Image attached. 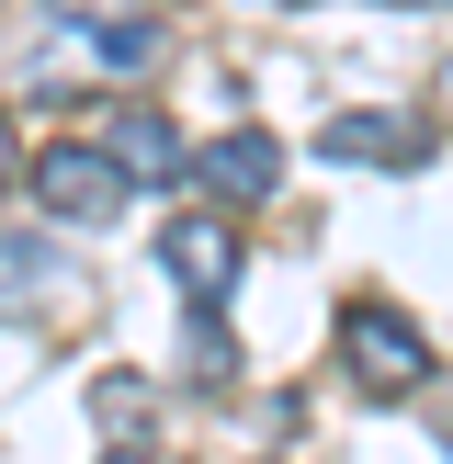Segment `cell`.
Listing matches in <instances>:
<instances>
[{
    "label": "cell",
    "instance_id": "1",
    "mask_svg": "<svg viewBox=\"0 0 453 464\" xmlns=\"http://www.w3.org/2000/svg\"><path fill=\"white\" fill-rule=\"evenodd\" d=\"M125 181H136V170H125L113 148H45L34 170H23V193H34V204H45L57 227H113Z\"/></svg>",
    "mask_w": 453,
    "mask_h": 464
},
{
    "label": "cell",
    "instance_id": "2",
    "mask_svg": "<svg viewBox=\"0 0 453 464\" xmlns=\"http://www.w3.org/2000/svg\"><path fill=\"white\" fill-rule=\"evenodd\" d=\"M340 362H352V385H374V397H408V385H430V352L419 329H408L397 306H340Z\"/></svg>",
    "mask_w": 453,
    "mask_h": 464
},
{
    "label": "cell",
    "instance_id": "3",
    "mask_svg": "<svg viewBox=\"0 0 453 464\" xmlns=\"http://www.w3.org/2000/svg\"><path fill=\"white\" fill-rule=\"evenodd\" d=\"M159 272H170L193 306H226V284H238V227L226 216H170L159 227Z\"/></svg>",
    "mask_w": 453,
    "mask_h": 464
},
{
    "label": "cell",
    "instance_id": "4",
    "mask_svg": "<svg viewBox=\"0 0 453 464\" xmlns=\"http://www.w3.org/2000/svg\"><path fill=\"white\" fill-rule=\"evenodd\" d=\"M193 170H204V193H226V204H272V193H284V148H272L261 125H226Z\"/></svg>",
    "mask_w": 453,
    "mask_h": 464
},
{
    "label": "cell",
    "instance_id": "5",
    "mask_svg": "<svg viewBox=\"0 0 453 464\" xmlns=\"http://www.w3.org/2000/svg\"><path fill=\"white\" fill-rule=\"evenodd\" d=\"M317 159H385V170H419V159H430V125H408V113H329V125H317Z\"/></svg>",
    "mask_w": 453,
    "mask_h": 464
},
{
    "label": "cell",
    "instance_id": "6",
    "mask_svg": "<svg viewBox=\"0 0 453 464\" xmlns=\"http://www.w3.org/2000/svg\"><path fill=\"white\" fill-rule=\"evenodd\" d=\"M113 159H125L136 181H170V170H181V136H170V113L125 102V113H113Z\"/></svg>",
    "mask_w": 453,
    "mask_h": 464
},
{
    "label": "cell",
    "instance_id": "7",
    "mask_svg": "<svg viewBox=\"0 0 453 464\" xmlns=\"http://www.w3.org/2000/svg\"><path fill=\"white\" fill-rule=\"evenodd\" d=\"M80 34H91L102 68H148V57H159V23H148V12H80Z\"/></svg>",
    "mask_w": 453,
    "mask_h": 464
},
{
    "label": "cell",
    "instance_id": "8",
    "mask_svg": "<svg viewBox=\"0 0 453 464\" xmlns=\"http://www.w3.org/2000/svg\"><path fill=\"white\" fill-rule=\"evenodd\" d=\"M23 181V136H12V113H0V193Z\"/></svg>",
    "mask_w": 453,
    "mask_h": 464
},
{
    "label": "cell",
    "instance_id": "9",
    "mask_svg": "<svg viewBox=\"0 0 453 464\" xmlns=\"http://www.w3.org/2000/svg\"><path fill=\"white\" fill-rule=\"evenodd\" d=\"M430 420H442V430H453V385H430Z\"/></svg>",
    "mask_w": 453,
    "mask_h": 464
},
{
    "label": "cell",
    "instance_id": "10",
    "mask_svg": "<svg viewBox=\"0 0 453 464\" xmlns=\"http://www.w3.org/2000/svg\"><path fill=\"white\" fill-rule=\"evenodd\" d=\"M102 464H148V453H102Z\"/></svg>",
    "mask_w": 453,
    "mask_h": 464
}]
</instances>
